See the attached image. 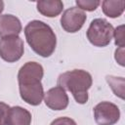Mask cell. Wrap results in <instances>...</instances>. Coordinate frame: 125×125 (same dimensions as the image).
<instances>
[{
    "label": "cell",
    "mask_w": 125,
    "mask_h": 125,
    "mask_svg": "<svg viewBox=\"0 0 125 125\" xmlns=\"http://www.w3.org/2000/svg\"><path fill=\"white\" fill-rule=\"evenodd\" d=\"M23 31L26 42L33 52L43 58L53 55L57 46V36L49 24L33 20L25 25Z\"/></svg>",
    "instance_id": "obj_2"
},
{
    "label": "cell",
    "mask_w": 125,
    "mask_h": 125,
    "mask_svg": "<svg viewBox=\"0 0 125 125\" xmlns=\"http://www.w3.org/2000/svg\"><path fill=\"white\" fill-rule=\"evenodd\" d=\"M32 120L31 113L19 105L10 107L6 125H30Z\"/></svg>",
    "instance_id": "obj_10"
},
{
    "label": "cell",
    "mask_w": 125,
    "mask_h": 125,
    "mask_svg": "<svg viewBox=\"0 0 125 125\" xmlns=\"http://www.w3.org/2000/svg\"><path fill=\"white\" fill-rule=\"evenodd\" d=\"M114 28L105 19H95L91 21L86 36L89 42L96 47L107 46L113 37Z\"/></svg>",
    "instance_id": "obj_4"
},
{
    "label": "cell",
    "mask_w": 125,
    "mask_h": 125,
    "mask_svg": "<svg viewBox=\"0 0 125 125\" xmlns=\"http://www.w3.org/2000/svg\"><path fill=\"white\" fill-rule=\"evenodd\" d=\"M44 75L43 66L36 62H25L18 72L20 96L30 105H39L44 98L41 80Z\"/></svg>",
    "instance_id": "obj_1"
},
{
    "label": "cell",
    "mask_w": 125,
    "mask_h": 125,
    "mask_svg": "<svg viewBox=\"0 0 125 125\" xmlns=\"http://www.w3.org/2000/svg\"><path fill=\"white\" fill-rule=\"evenodd\" d=\"M37 11L45 17L55 18L63 10V3L60 0H42L36 2Z\"/></svg>",
    "instance_id": "obj_11"
},
{
    "label": "cell",
    "mask_w": 125,
    "mask_h": 125,
    "mask_svg": "<svg viewBox=\"0 0 125 125\" xmlns=\"http://www.w3.org/2000/svg\"><path fill=\"white\" fill-rule=\"evenodd\" d=\"M106 82L108 83L109 87L111 88V90L113 91L115 96H118V92H117V87H122L124 88V78L123 77H116V76H112V75H107L105 77Z\"/></svg>",
    "instance_id": "obj_14"
},
{
    "label": "cell",
    "mask_w": 125,
    "mask_h": 125,
    "mask_svg": "<svg viewBox=\"0 0 125 125\" xmlns=\"http://www.w3.org/2000/svg\"><path fill=\"white\" fill-rule=\"evenodd\" d=\"M3 10H4V2L0 0V16H1V13L3 12Z\"/></svg>",
    "instance_id": "obj_19"
},
{
    "label": "cell",
    "mask_w": 125,
    "mask_h": 125,
    "mask_svg": "<svg viewBox=\"0 0 125 125\" xmlns=\"http://www.w3.org/2000/svg\"><path fill=\"white\" fill-rule=\"evenodd\" d=\"M44 103L52 110H63L67 107L69 100L64 89L56 86L44 93Z\"/></svg>",
    "instance_id": "obj_8"
},
{
    "label": "cell",
    "mask_w": 125,
    "mask_h": 125,
    "mask_svg": "<svg viewBox=\"0 0 125 125\" xmlns=\"http://www.w3.org/2000/svg\"><path fill=\"white\" fill-rule=\"evenodd\" d=\"M75 3L77 5V8H79L82 11L88 12L95 11L101 4V2L98 0H76Z\"/></svg>",
    "instance_id": "obj_13"
},
{
    "label": "cell",
    "mask_w": 125,
    "mask_h": 125,
    "mask_svg": "<svg viewBox=\"0 0 125 125\" xmlns=\"http://www.w3.org/2000/svg\"><path fill=\"white\" fill-rule=\"evenodd\" d=\"M114 43L118 48H124V25L121 24L114 28Z\"/></svg>",
    "instance_id": "obj_15"
},
{
    "label": "cell",
    "mask_w": 125,
    "mask_h": 125,
    "mask_svg": "<svg viewBox=\"0 0 125 125\" xmlns=\"http://www.w3.org/2000/svg\"><path fill=\"white\" fill-rule=\"evenodd\" d=\"M125 9L124 1H113V0H104L102 2L103 13L111 19L120 17Z\"/></svg>",
    "instance_id": "obj_12"
},
{
    "label": "cell",
    "mask_w": 125,
    "mask_h": 125,
    "mask_svg": "<svg viewBox=\"0 0 125 125\" xmlns=\"http://www.w3.org/2000/svg\"><path fill=\"white\" fill-rule=\"evenodd\" d=\"M94 118L98 125H114L120 119L119 107L110 102H101L93 108Z\"/></svg>",
    "instance_id": "obj_6"
},
{
    "label": "cell",
    "mask_w": 125,
    "mask_h": 125,
    "mask_svg": "<svg viewBox=\"0 0 125 125\" xmlns=\"http://www.w3.org/2000/svg\"><path fill=\"white\" fill-rule=\"evenodd\" d=\"M23 40L20 36H7L0 39V58L7 62H16L23 55Z\"/></svg>",
    "instance_id": "obj_5"
},
{
    "label": "cell",
    "mask_w": 125,
    "mask_h": 125,
    "mask_svg": "<svg viewBox=\"0 0 125 125\" xmlns=\"http://www.w3.org/2000/svg\"><path fill=\"white\" fill-rule=\"evenodd\" d=\"M50 125H77V124L72 118L62 116V117H59V118L54 119Z\"/></svg>",
    "instance_id": "obj_17"
},
{
    "label": "cell",
    "mask_w": 125,
    "mask_h": 125,
    "mask_svg": "<svg viewBox=\"0 0 125 125\" xmlns=\"http://www.w3.org/2000/svg\"><path fill=\"white\" fill-rule=\"evenodd\" d=\"M87 20L86 13L77 7L66 9L61 17V25L62 29L68 33L79 31Z\"/></svg>",
    "instance_id": "obj_7"
},
{
    "label": "cell",
    "mask_w": 125,
    "mask_h": 125,
    "mask_svg": "<svg viewBox=\"0 0 125 125\" xmlns=\"http://www.w3.org/2000/svg\"><path fill=\"white\" fill-rule=\"evenodd\" d=\"M9 109L10 106L7 104L0 102V125H6Z\"/></svg>",
    "instance_id": "obj_16"
},
{
    "label": "cell",
    "mask_w": 125,
    "mask_h": 125,
    "mask_svg": "<svg viewBox=\"0 0 125 125\" xmlns=\"http://www.w3.org/2000/svg\"><path fill=\"white\" fill-rule=\"evenodd\" d=\"M22 26L21 21L13 15L6 14L0 16V37L7 36H19L21 32Z\"/></svg>",
    "instance_id": "obj_9"
},
{
    "label": "cell",
    "mask_w": 125,
    "mask_h": 125,
    "mask_svg": "<svg viewBox=\"0 0 125 125\" xmlns=\"http://www.w3.org/2000/svg\"><path fill=\"white\" fill-rule=\"evenodd\" d=\"M114 59L115 61L121 65L124 66V48H117L115 50V54H114Z\"/></svg>",
    "instance_id": "obj_18"
},
{
    "label": "cell",
    "mask_w": 125,
    "mask_h": 125,
    "mask_svg": "<svg viewBox=\"0 0 125 125\" xmlns=\"http://www.w3.org/2000/svg\"><path fill=\"white\" fill-rule=\"evenodd\" d=\"M93 84L92 75L84 69H72L59 75L58 86L69 91L75 102L84 104L88 102V90Z\"/></svg>",
    "instance_id": "obj_3"
}]
</instances>
